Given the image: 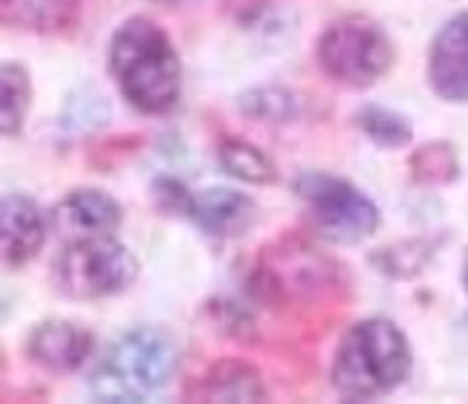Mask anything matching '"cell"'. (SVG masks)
Wrapping results in <instances>:
<instances>
[{"mask_svg":"<svg viewBox=\"0 0 468 404\" xmlns=\"http://www.w3.org/2000/svg\"><path fill=\"white\" fill-rule=\"evenodd\" d=\"M107 69L122 99L142 116H165L183 96V61L168 32L151 17L122 21L107 49Z\"/></svg>","mask_w":468,"mask_h":404,"instance_id":"cell-1","label":"cell"},{"mask_svg":"<svg viewBox=\"0 0 468 404\" xmlns=\"http://www.w3.org/2000/svg\"><path fill=\"white\" fill-rule=\"evenodd\" d=\"M249 283L251 295L275 309L318 306L350 289L345 266L298 234L278 237L272 246H266L258 254Z\"/></svg>","mask_w":468,"mask_h":404,"instance_id":"cell-2","label":"cell"},{"mask_svg":"<svg viewBox=\"0 0 468 404\" xmlns=\"http://www.w3.org/2000/svg\"><path fill=\"white\" fill-rule=\"evenodd\" d=\"M410 344L388 318H365L341 335L330 378L350 401H370L393 393L410 376Z\"/></svg>","mask_w":468,"mask_h":404,"instance_id":"cell-3","label":"cell"},{"mask_svg":"<svg viewBox=\"0 0 468 404\" xmlns=\"http://www.w3.org/2000/svg\"><path fill=\"white\" fill-rule=\"evenodd\" d=\"M179 364V346L168 329L142 324L122 333L99 358L90 393L99 401H148L168 388Z\"/></svg>","mask_w":468,"mask_h":404,"instance_id":"cell-4","label":"cell"},{"mask_svg":"<svg viewBox=\"0 0 468 404\" xmlns=\"http://www.w3.org/2000/svg\"><path fill=\"white\" fill-rule=\"evenodd\" d=\"M49 274L58 295L69 301H101L136 283L139 260L113 234L84 237L61 246Z\"/></svg>","mask_w":468,"mask_h":404,"instance_id":"cell-5","label":"cell"},{"mask_svg":"<svg viewBox=\"0 0 468 404\" xmlns=\"http://www.w3.org/2000/svg\"><path fill=\"white\" fill-rule=\"evenodd\" d=\"M396 58L388 32L367 15H345L327 24L315 44V61L330 81L367 90L385 79Z\"/></svg>","mask_w":468,"mask_h":404,"instance_id":"cell-6","label":"cell"},{"mask_svg":"<svg viewBox=\"0 0 468 404\" xmlns=\"http://www.w3.org/2000/svg\"><path fill=\"white\" fill-rule=\"evenodd\" d=\"M303 219L315 237L338 246H356L379 229L376 202L353 182L327 171H303L295 179Z\"/></svg>","mask_w":468,"mask_h":404,"instance_id":"cell-7","label":"cell"},{"mask_svg":"<svg viewBox=\"0 0 468 404\" xmlns=\"http://www.w3.org/2000/svg\"><path fill=\"white\" fill-rule=\"evenodd\" d=\"M93 344L96 338L87 326L64 318H49L29 329L24 353L41 370L52 376H67L81 370L90 353H93Z\"/></svg>","mask_w":468,"mask_h":404,"instance_id":"cell-8","label":"cell"},{"mask_svg":"<svg viewBox=\"0 0 468 404\" xmlns=\"http://www.w3.org/2000/svg\"><path fill=\"white\" fill-rule=\"evenodd\" d=\"M122 226V206L99 188H73L49 211V229L64 243L84 237L116 234Z\"/></svg>","mask_w":468,"mask_h":404,"instance_id":"cell-9","label":"cell"},{"mask_svg":"<svg viewBox=\"0 0 468 404\" xmlns=\"http://www.w3.org/2000/svg\"><path fill=\"white\" fill-rule=\"evenodd\" d=\"M428 81L445 101H468V12L452 17L428 55Z\"/></svg>","mask_w":468,"mask_h":404,"instance_id":"cell-10","label":"cell"},{"mask_svg":"<svg viewBox=\"0 0 468 404\" xmlns=\"http://www.w3.org/2000/svg\"><path fill=\"white\" fill-rule=\"evenodd\" d=\"M47 237V217L29 194L9 191L0 202V251L6 269H21L38 257Z\"/></svg>","mask_w":468,"mask_h":404,"instance_id":"cell-11","label":"cell"},{"mask_svg":"<svg viewBox=\"0 0 468 404\" xmlns=\"http://www.w3.org/2000/svg\"><path fill=\"white\" fill-rule=\"evenodd\" d=\"M191 223L218 240H231V237L246 234L258 219L255 199L234 191V188H206L191 197L188 217Z\"/></svg>","mask_w":468,"mask_h":404,"instance_id":"cell-12","label":"cell"},{"mask_svg":"<svg viewBox=\"0 0 468 404\" xmlns=\"http://www.w3.org/2000/svg\"><path fill=\"white\" fill-rule=\"evenodd\" d=\"M186 396L197 401H263L269 388L249 361L223 358L214 361Z\"/></svg>","mask_w":468,"mask_h":404,"instance_id":"cell-13","label":"cell"},{"mask_svg":"<svg viewBox=\"0 0 468 404\" xmlns=\"http://www.w3.org/2000/svg\"><path fill=\"white\" fill-rule=\"evenodd\" d=\"M81 12V0H0V17L4 27L56 35L73 29Z\"/></svg>","mask_w":468,"mask_h":404,"instance_id":"cell-14","label":"cell"},{"mask_svg":"<svg viewBox=\"0 0 468 404\" xmlns=\"http://www.w3.org/2000/svg\"><path fill=\"white\" fill-rule=\"evenodd\" d=\"M218 162L229 176L249 182V186H272V182H278L275 162L269 159L261 148H255V144H249L238 136L220 139Z\"/></svg>","mask_w":468,"mask_h":404,"instance_id":"cell-15","label":"cell"},{"mask_svg":"<svg viewBox=\"0 0 468 404\" xmlns=\"http://www.w3.org/2000/svg\"><path fill=\"white\" fill-rule=\"evenodd\" d=\"M32 104V79L24 64H4L0 69V124L4 136L12 139L24 131Z\"/></svg>","mask_w":468,"mask_h":404,"instance_id":"cell-16","label":"cell"},{"mask_svg":"<svg viewBox=\"0 0 468 404\" xmlns=\"http://www.w3.org/2000/svg\"><path fill=\"white\" fill-rule=\"evenodd\" d=\"M240 113L269 124H290L301 119V99L286 87H251L240 96Z\"/></svg>","mask_w":468,"mask_h":404,"instance_id":"cell-17","label":"cell"},{"mask_svg":"<svg viewBox=\"0 0 468 404\" xmlns=\"http://www.w3.org/2000/svg\"><path fill=\"white\" fill-rule=\"evenodd\" d=\"M353 122L358 131H362L373 144H379V148L393 151L413 139L410 122L402 113H396V110H388L379 104H365L362 110H356Z\"/></svg>","mask_w":468,"mask_h":404,"instance_id":"cell-18","label":"cell"},{"mask_svg":"<svg viewBox=\"0 0 468 404\" xmlns=\"http://www.w3.org/2000/svg\"><path fill=\"white\" fill-rule=\"evenodd\" d=\"M460 174L457 151L448 142H428L410 154V176L420 186H448Z\"/></svg>","mask_w":468,"mask_h":404,"instance_id":"cell-19","label":"cell"},{"mask_svg":"<svg viewBox=\"0 0 468 404\" xmlns=\"http://www.w3.org/2000/svg\"><path fill=\"white\" fill-rule=\"evenodd\" d=\"M431 257V249L428 243L422 240H405V243H393V246H385L379 251L370 254L373 266L385 271L388 278H413Z\"/></svg>","mask_w":468,"mask_h":404,"instance_id":"cell-20","label":"cell"},{"mask_svg":"<svg viewBox=\"0 0 468 404\" xmlns=\"http://www.w3.org/2000/svg\"><path fill=\"white\" fill-rule=\"evenodd\" d=\"M151 194H154V206L162 211V214H171V217H188V208H191V191L183 186L179 179H171V176H159L154 186H151Z\"/></svg>","mask_w":468,"mask_h":404,"instance_id":"cell-21","label":"cell"},{"mask_svg":"<svg viewBox=\"0 0 468 404\" xmlns=\"http://www.w3.org/2000/svg\"><path fill=\"white\" fill-rule=\"evenodd\" d=\"M220 6H223V12L231 17L234 24L251 27V24H258L261 17L266 15L269 0H220Z\"/></svg>","mask_w":468,"mask_h":404,"instance_id":"cell-22","label":"cell"},{"mask_svg":"<svg viewBox=\"0 0 468 404\" xmlns=\"http://www.w3.org/2000/svg\"><path fill=\"white\" fill-rule=\"evenodd\" d=\"M463 281H465V289H468V254H465V266H463Z\"/></svg>","mask_w":468,"mask_h":404,"instance_id":"cell-23","label":"cell"},{"mask_svg":"<svg viewBox=\"0 0 468 404\" xmlns=\"http://www.w3.org/2000/svg\"><path fill=\"white\" fill-rule=\"evenodd\" d=\"M156 4H183V0H156Z\"/></svg>","mask_w":468,"mask_h":404,"instance_id":"cell-24","label":"cell"}]
</instances>
